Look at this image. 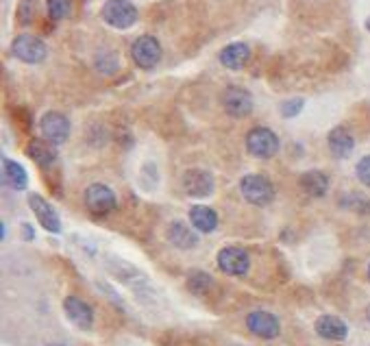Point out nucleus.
<instances>
[{
    "instance_id": "obj_1",
    "label": "nucleus",
    "mask_w": 370,
    "mask_h": 346,
    "mask_svg": "<svg viewBox=\"0 0 370 346\" xmlns=\"http://www.w3.org/2000/svg\"><path fill=\"white\" fill-rule=\"evenodd\" d=\"M240 192L246 198V203H251L255 207L270 205L275 200V188L270 183V179L263 176V174H246V176H242Z\"/></svg>"
},
{
    "instance_id": "obj_2",
    "label": "nucleus",
    "mask_w": 370,
    "mask_h": 346,
    "mask_svg": "<svg viewBox=\"0 0 370 346\" xmlns=\"http://www.w3.org/2000/svg\"><path fill=\"white\" fill-rule=\"evenodd\" d=\"M281 142L277 133L268 126H253L246 133V151H249L255 159H270L279 153Z\"/></svg>"
},
{
    "instance_id": "obj_3",
    "label": "nucleus",
    "mask_w": 370,
    "mask_h": 346,
    "mask_svg": "<svg viewBox=\"0 0 370 346\" xmlns=\"http://www.w3.org/2000/svg\"><path fill=\"white\" fill-rule=\"evenodd\" d=\"M100 15L111 29H118V31L131 29L139 17L137 7L131 3V0H107V3L102 5Z\"/></svg>"
},
{
    "instance_id": "obj_4",
    "label": "nucleus",
    "mask_w": 370,
    "mask_h": 346,
    "mask_svg": "<svg viewBox=\"0 0 370 346\" xmlns=\"http://www.w3.org/2000/svg\"><path fill=\"white\" fill-rule=\"evenodd\" d=\"M11 52L15 59H20L24 63H42L48 54V46L44 40H40L38 35L22 33L11 42Z\"/></svg>"
},
{
    "instance_id": "obj_5",
    "label": "nucleus",
    "mask_w": 370,
    "mask_h": 346,
    "mask_svg": "<svg viewBox=\"0 0 370 346\" xmlns=\"http://www.w3.org/2000/svg\"><path fill=\"white\" fill-rule=\"evenodd\" d=\"M220 103H222V109L231 116V118H246L253 114V94L249 89H244L240 85H229L222 96H220Z\"/></svg>"
},
{
    "instance_id": "obj_6",
    "label": "nucleus",
    "mask_w": 370,
    "mask_h": 346,
    "mask_svg": "<svg viewBox=\"0 0 370 346\" xmlns=\"http://www.w3.org/2000/svg\"><path fill=\"white\" fill-rule=\"evenodd\" d=\"M131 59L137 68L153 70L162 61V44L153 35H139V38L131 44Z\"/></svg>"
},
{
    "instance_id": "obj_7",
    "label": "nucleus",
    "mask_w": 370,
    "mask_h": 346,
    "mask_svg": "<svg viewBox=\"0 0 370 346\" xmlns=\"http://www.w3.org/2000/svg\"><path fill=\"white\" fill-rule=\"evenodd\" d=\"M83 200H85V207L90 213L94 216H107L116 209L118 205V198L114 194V190L105 183H94L85 190L83 194Z\"/></svg>"
},
{
    "instance_id": "obj_8",
    "label": "nucleus",
    "mask_w": 370,
    "mask_h": 346,
    "mask_svg": "<svg viewBox=\"0 0 370 346\" xmlns=\"http://www.w3.org/2000/svg\"><path fill=\"white\" fill-rule=\"evenodd\" d=\"M40 131L42 140L50 142L52 146H59L70 137V120L59 112H46L40 118Z\"/></svg>"
},
{
    "instance_id": "obj_9",
    "label": "nucleus",
    "mask_w": 370,
    "mask_h": 346,
    "mask_svg": "<svg viewBox=\"0 0 370 346\" xmlns=\"http://www.w3.org/2000/svg\"><path fill=\"white\" fill-rule=\"evenodd\" d=\"M218 268L229 277H242L251 268V257L240 246H224L218 253Z\"/></svg>"
},
{
    "instance_id": "obj_10",
    "label": "nucleus",
    "mask_w": 370,
    "mask_h": 346,
    "mask_svg": "<svg viewBox=\"0 0 370 346\" xmlns=\"http://www.w3.org/2000/svg\"><path fill=\"white\" fill-rule=\"evenodd\" d=\"M181 186H183V192L192 198H207L214 192V176L207 170L192 168L183 174Z\"/></svg>"
},
{
    "instance_id": "obj_11",
    "label": "nucleus",
    "mask_w": 370,
    "mask_h": 346,
    "mask_svg": "<svg viewBox=\"0 0 370 346\" xmlns=\"http://www.w3.org/2000/svg\"><path fill=\"white\" fill-rule=\"evenodd\" d=\"M246 326L253 336L261 340H275L281 333L279 318L270 312H251L246 316Z\"/></svg>"
},
{
    "instance_id": "obj_12",
    "label": "nucleus",
    "mask_w": 370,
    "mask_h": 346,
    "mask_svg": "<svg viewBox=\"0 0 370 346\" xmlns=\"http://www.w3.org/2000/svg\"><path fill=\"white\" fill-rule=\"evenodd\" d=\"M29 207L31 211L38 216V223L48 231V233H59L61 231V220H59V213L55 211L46 198L38 196V194H31L29 196Z\"/></svg>"
},
{
    "instance_id": "obj_13",
    "label": "nucleus",
    "mask_w": 370,
    "mask_h": 346,
    "mask_svg": "<svg viewBox=\"0 0 370 346\" xmlns=\"http://www.w3.org/2000/svg\"><path fill=\"white\" fill-rule=\"evenodd\" d=\"M63 312L68 316V320L77 324L79 329L87 331V329H92V324H94V312H92V307L87 305L85 301L77 299V296H68L63 301Z\"/></svg>"
},
{
    "instance_id": "obj_14",
    "label": "nucleus",
    "mask_w": 370,
    "mask_h": 346,
    "mask_svg": "<svg viewBox=\"0 0 370 346\" xmlns=\"http://www.w3.org/2000/svg\"><path fill=\"white\" fill-rule=\"evenodd\" d=\"M327 144H329L331 155L336 159H348L355 151V137L350 135L346 126H336V129H331L327 135Z\"/></svg>"
},
{
    "instance_id": "obj_15",
    "label": "nucleus",
    "mask_w": 370,
    "mask_h": 346,
    "mask_svg": "<svg viewBox=\"0 0 370 346\" xmlns=\"http://www.w3.org/2000/svg\"><path fill=\"white\" fill-rule=\"evenodd\" d=\"M251 59V48L244 42H233L220 50L218 61L226 68V70H242Z\"/></svg>"
},
{
    "instance_id": "obj_16",
    "label": "nucleus",
    "mask_w": 370,
    "mask_h": 346,
    "mask_svg": "<svg viewBox=\"0 0 370 346\" xmlns=\"http://www.w3.org/2000/svg\"><path fill=\"white\" fill-rule=\"evenodd\" d=\"M316 333L325 340H331V342H342L348 336V326L342 318L325 314L316 320Z\"/></svg>"
},
{
    "instance_id": "obj_17",
    "label": "nucleus",
    "mask_w": 370,
    "mask_h": 346,
    "mask_svg": "<svg viewBox=\"0 0 370 346\" xmlns=\"http://www.w3.org/2000/svg\"><path fill=\"white\" fill-rule=\"evenodd\" d=\"M166 235H168V242H170L172 246L181 248V250H190V248H194V246L199 244V235L194 233L185 223H181V220L170 223Z\"/></svg>"
},
{
    "instance_id": "obj_18",
    "label": "nucleus",
    "mask_w": 370,
    "mask_h": 346,
    "mask_svg": "<svg viewBox=\"0 0 370 346\" xmlns=\"http://www.w3.org/2000/svg\"><path fill=\"white\" fill-rule=\"evenodd\" d=\"M298 183L311 198H323L329 192V176L323 170H307L305 174H301Z\"/></svg>"
},
{
    "instance_id": "obj_19",
    "label": "nucleus",
    "mask_w": 370,
    "mask_h": 346,
    "mask_svg": "<svg viewBox=\"0 0 370 346\" xmlns=\"http://www.w3.org/2000/svg\"><path fill=\"white\" fill-rule=\"evenodd\" d=\"M26 153L40 168H50L57 161V149L46 140H31Z\"/></svg>"
},
{
    "instance_id": "obj_20",
    "label": "nucleus",
    "mask_w": 370,
    "mask_h": 346,
    "mask_svg": "<svg viewBox=\"0 0 370 346\" xmlns=\"http://www.w3.org/2000/svg\"><path fill=\"white\" fill-rule=\"evenodd\" d=\"M190 223L201 233H211L218 227V213L207 205H194L190 209Z\"/></svg>"
},
{
    "instance_id": "obj_21",
    "label": "nucleus",
    "mask_w": 370,
    "mask_h": 346,
    "mask_svg": "<svg viewBox=\"0 0 370 346\" xmlns=\"http://www.w3.org/2000/svg\"><path fill=\"white\" fill-rule=\"evenodd\" d=\"M3 179L13 190H26L29 186V174L24 166H20V163L13 159H3Z\"/></svg>"
},
{
    "instance_id": "obj_22",
    "label": "nucleus",
    "mask_w": 370,
    "mask_h": 346,
    "mask_svg": "<svg viewBox=\"0 0 370 346\" xmlns=\"http://www.w3.org/2000/svg\"><path fill=\"white\" fill-rule=\"evenodd\" d=\"M340 205L348 211H355L360 216H366L370 213V198L360 194V192H348V194H342L340 196Z\"/></svg>"
},
{
    "instance_id": "obj_23",
    "label": "nucleus",
    "mask_w": 370,
    "mask_h": 346,
    "mask_svg": "<svg viewBox=\"0 0 370 346\" xmlns=\"http://www.w3.org/2000/svg\"><path fill=\"white\" fill-rule=\"evenodd\" d=\"M94 66H96V70L100 72V75H107V77H111V75H116L118 68H120L118 54H116L114 50H102V52H98V54H96Z\"/></svg>"
},
{
    "instance_id": "obj_24",
    "label": "nucleus",
    "mask_w": 370,
    "mask_h": 346,
    "mask_svg": "<svg viewBox=\"0 0 370 346\" xmlns=\"http://www.w3.org/2000/svg\"><path fill=\"white\" fill-rule=\"evenodd\" d=\"M211 283H214V281H211V277L203 270H194L192 275L187 277V289L192 294H196V296H205L211 289Z\"/></svg>"
},
{
    "instance_id": "obj_25",
    "label": "nucleus",
    "mask_w": 370,
    "mask_h": 346,
    "mask_svg": "<svg viewBox=\"0 0 370 346\" xmlns=\"http://www.w3.org/2000/svg\"><path fill=\"white\" fill-rule=\"evenodd\" d=\"M46 9L50 20H65V17L72 13V0H46Z\"/></svg>"
},
{
    "instance_id": "obj_26",
    "label": "nucleus",
    "mask_w": 370,
    "mask_h": 346,
    "mask_svg": "<svg viewBox=\"0 0 370 346\" xmlns=\"http://www.w3.org/2000/svg\"><path fill=\"white\" fill-rule=\"evenodd\" d=\"M305 107V100L303 98H290V100H284L281 103V116L284 118H294L303 112Z\"/></svg>"
},
{
    "instance_id": "obj_27",
    "label": "nucleus",
    "mask_w": 370,
    "mask_h": 346,
    "mask_svg": "<svg viewBox=\"0 0 370 346\" xmlns=\"http://www.w3.org/2000/svg\"><path fill=\"white\" fill-rule=\"evenodd\" d=\"M355 174H357V179L362 181L366 188H370V155H366V157H362V159L357 161Z\"/></svg>"
},
{
    "instance_id": "obj_28",
    "label": "nucleus",
    "mask_w": 370,
    "mask_h": 346,
    "mask_svg": "<svg viewBox=\"0 0 370 346\" xmlns=\"http://www.w3.org/2000/svg\"><path fill=\"white\" fill-rule=\"evenodd\" d=\"M24 233H26V235H24L26 240H33V229H31L29 225H24Z\"/></svg>"
},
{
    "instance_id": "obj_29",
    "label": "nucleus",
    "mask_w": 370,
    "mask_h": 346,
    "mask_svg": "<svg viewBox=\"0 0 370 346\" xmlns=\"http://www.w3.org/2000/svg\"><path fill=\"white\" fill-rule=\"evenodd\" d=\"M366 318H368V322H370V305H368V309H366Z\"/></svg>"
},
{
    "instance_id": "obj_30",
    "label": "nucleus",
    "mask_w": 370,
    "mask_h": 346,
    "mask_svg": "<svg viewBox=\"0 0 370 346\" xmlns=\"http://www.w3.org/2000/svg\"><path fill=\"white\" fill-rule=\"evenodd\" d=\"M366 29H368V33H370V17H368V20H366Z\"/></svg>"
},
{
    "instance_id": "obj_31",
    "label": "nucleus",
    "mask_w": 370,
    "mask_h": 346,
    "mask_svg": "<svg viewBox=\"0 0 370 346\" xmlns=\"http://www.w3.org/2000/svg\"><path fill=\"white\" fill-rule=\"evenodd\" d=\"M50 346H63V344H50Z\"/></svg>"
},
{
    "instance_id": "obj_32",
    "label": "nucleus",
    "mask_w": 370,
    "mask_h": 346,
    "mask_svg": "<svg viewBox=\"0 0 370 346\" xmlns=\"http://www.w3.org/2000/svg\"><path fill=\"white\" fill-rule=\"evenodd\" d=\"M368 279H370V266H368Z\"/></svg>"
}]
</instances>
